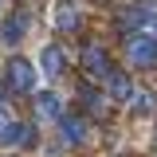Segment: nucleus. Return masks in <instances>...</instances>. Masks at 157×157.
<instances>
[{
  "mask_svg": "<svg viewBox=\"0 0 157 157\" xmlns=\"http://www.w3.org/2000/svg\"><path fill=\"white\" fill-rule=\"evenodd\" d=\"M153 106H157L153 90H141V94H137V110H153Z\"/></svg>",
  "mask_w": 157,
  "mask_h": 157,
  "instance_id": "obj_12",
  "label": "nucleus"
},
{
  "mask_svg": "<svg viewBox=\"0 0 157 157\" xmlns=\"http://www.w3.org/2000/svg\"><path fill=\"white\" fill-rule=\"evenodd\" d=\"M59 110H63L59 94H39V98H36V114H39V118H59Z\"/></svg>",
  "mask_w": 157,
  "mask_h": 157,
  "instance_id": "obj_8",
  "label": "nucleus"
},
{
  "mask_svg": "<svg viewBox=\"0 0 157 157\" xmlns=\"http://www.w3.org/2000/svg\"><path fill=\"white\" fill-rule=\"evenodd\" d=\"M63 141H71V145H82L86 141V130H82L78 118H63Z\"/></svg>",
  "mask_w": 157,
  "mask_h": 157,
  "instance_id": "obj_9",
  "label": "nucleus"
},
{
  "mask_svg": "<svg viewBox=\"0 0 157 157\" xmlns=\"http://www.w3.org/2000/svg\"><path fill=\"white\" fill-rule=\"evenodd\" d=\"M59 71H63V51H59V47H47V51H43V75L55 78Z\"/></svg>",
  "mask_w": 157,
  "mask_h": 157,
  "instance_id": "obj_10",
  "label": "nucleus"
},
{
  "mask_svg": "<svg viewBox=\"0 0 157 157\" xmlns=\"http://www.w3.org/2000/svg\"><path fill=\"white\" fill-rule=\"evenodd\" d=\"M16 141H28V130L8 114H0V145H16Z\"/></svg>",
  "mask_w": 157,
  "mask_h": 157,
  "instance_id": "obj_5",
  "label": "nucleus"
},
{
  "mask_svg": "<svg viewBox=\"0 0 157 157\" xmlns=\"http://www.w3.org/2000/svg\"><path fill=\"white\" fill-rule=\"evenodd\" d=\"M8 82H12L16 90H32V86H36V67H32V63H24V59L8 63Z\"/></svg>",
  "mask_w": 157,
  "mask_h": 157,
  "instance_id": "obj_3",
  "label": "nucleus"
},
{
  "mask_svg": "<svg viewBox=\"0 0 157 157\" xmlns=\"http://www.w3.org/2000/svg\"><path fill=\"white\" fill-rule=\"evenodd\" d=\"M28 24H32V12H16V16L4 24V43H20L24 32H28Z\"/></svg>",
  "mask_w": 157,
  "mask_h": 157,
  "instance_id": "obj_6",
  "label": "nucleus"
},
{
  "mask_svg": "<svg viewBox=\"0 0 157 157\" xmlns=\"http://www.w3.org/2000/svg\"><path fill=\"white\" fill-rule=\"evenodd\" d=\"M55 24L63 28V32H75L78 24H82V20H78V8H75V4H59V12H55Z\"/></svg>",
  "mask_w": 157,
  "mask_h": 157,
  "instance_id": "obj_7",
  "label": "nucleus"
},
{
  "mask_svg": "<svg viewBox=\"0 0 157 157\" xmlns=\"http://www.w3.org/2000/svg\"><path fill=\"white\" fill-rule=\"evenodd\" d=\"M82 67L90 71L94 78H110V63H106V51H98V47H86L82 51Z\"/></svg>",
  "mask_w": 157,
  "mask_h": 157,
  "instance_id": "obj_4",
  "label": "nucleus"
},
{
  "mask_svg": "<svg viewBox=\"0 0 157 157\" xmlns=\"http://www.w3.org/2000/svg\"><path fill=\"white\" fill-rule=\"evenodd\" d=\"M110 94L114 98H130V78L126 75H110Z\"/></svg>",
  "mask_w": 157,
  "mask_h": 157,
  "instance_id": "obj_11",
  "label": "nucleus"
},
{
  "mask_svg": "<svg viewBox=\"0 0 157 157\" xmlns=\"http://www.w3.org/2000/svg\"><path fill=\"white\" fill-rule=\"evenodd\" d=\"M122 24L126 28H145V36H157V12L153 8H130V12H122Z\"/></svg>",
  "mask_w": 157,
  "mask_h": 157,
  "instance_id": "obj_2",
  "label": "nucleus"
},
{
  "mask_svg": "<svg viewBox=\"0 0 157 157\" xmlns=\"http://www.w3.org/2000/svg\"><path fill=\"white\" fill-rule=\"evenodd\" d=\"M126 55L134 67H157V36H134Z\"/></svg>",
  "mask_w": 157,
  "mask_h": 157,
  "instance_id": "obj_1",
  "label": "nucleus"
}]
</instances>
